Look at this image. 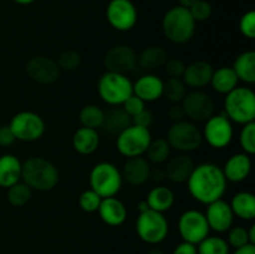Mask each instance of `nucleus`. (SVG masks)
I'll return each instance as SVG.
<instances>
[{"label": "nucleus", "mask_w": 255, "mask_h": 254, "mask_svg": "<svg viewBox=\"0 0 255 254\" xmlns=\"http://www.w3.org/2000/svg\"><path fill=\"white\" fill-rule=\"evenodd\" d=\"M188 10L196 22L206 21V20H208L209 16L212 15V6L208 1H206V0H198V1L194 2Z\"/></svg>", "instance_id": "nucleus-41"}, {"label": "nucleus", "mask_w": 255, "mask_h": 254, "mask_svg": "<svg viewBox=\"0 0 255 254\" xmlns=\"http://www.w3.org/2000/svg\"><path fill=\"white\" fill-rule=\"evenodd\" d=\"M194 168V162L187 154H178L168 159L164 167V178L173 183H184L188 181L192 171Z\"/></svg>", "instance_id": "nucleus-21"}, {"label": "nucleus", "mask_w": 255, "mask_h": 254, "mask_svg": "<svg viewBox=\"0 0 255 254\" xmlns=\"http://www.w3.org/2000/svg\"><path fill=\"white\" fill-rule=\"evenodd\" d=\"M239 30L242 34L248 39L255 37V12L254 10H249L242 16L239 21Z\"/></svg>", "instance_id": "nucleus-42"}, {"label": "nucleus", "mask_w": 255, "mask_h": 254, "mask_svg": "<svg viewBox=\"0 0 255 254\" xmlns=\"http://www.w3.org/2000/svg\"><path fill=\"white\" fill-rule=\"evenodd\" d=\"M25 71L32 81L41 85H50L57 81L61 70L57 66V62L50 57L34 56L26 62Z\"/></svg>", "instance_id": "nucleus-16"}, {"label": "nucleus", "mask_w": 255, "mask_h": 254, "mask_svg": "<svg viewBox=\"0 0 255 254\" xmlns=\"http://www.w3.org/2000/svg\"><path fill=\"white\" fill-rule=\"evenodd\" d=\"M137 9L131 0H111L107 5L106 17L119 31H128L137 22Z\"/></svg>", "instance_id": "nucleus-14"}, {"label": "nucleus", "mask_w": 255, "mask_h": 254, "mask_svg": "<svg viewBox=\"0 0 255 254\" xmlns=\"http://www.w3.org/2000/svg\"><path fill=\"white\" fill-rule=\"evenodd\" d=\"M232 69L236 72L237 77L246 84L255 82V52L253 50L244 51L234 60Z\"/></svg>", "instance_id": "nucleus-30"}, {"label": "nucleus", "mask_w": 255, "mask_h": 254, "mask_svg": "<svg viewBox=\"0 0 255 254\" xmlns=\"http://www.w3.org/2000/svg\"><path fill=\"white\" fill-rule=\"evenodd\" d=\"M162 30L164 36L173 44H186L193 37L196 21L187 7L177 5L164 14Z\"/></svg>", "instance_id": "nucleus-3"}, {"label": "nucleus", "mask_w": 255, "mask_h": 254, "mask_svg": "<svg viewBox=\"0 0 255 254\" xmlns=\"http://www.w3.org/2000/svg\"><path fill=\"white\" fill-rule=\"evenodd\" d=\"M178 1H179V5H181V6H184V7H187V9H189V7H191L194 2L198 1V0H178Z\"/></svg>", "instance_id": "nucleus-51"}, {"label": "nucleus", "mask_w": 255, "mask_h": 254, "mask_svg": "<svg viewBox=\"0 0 255 254\" xmlns=\"http://www.w3.org/2000/svg\"><path fill=\"white\" fill-rule=\"evenodd\" d=\"M32 189L24 182H17L7 188V201L14 207H22L31 198Z\"/></svg>", "instance_id": "nucleus-36"}, {"label": "nucleus", "mask_w": 255, "mask_h": 254, "mask_svg": "<svg viewBox=\"0 0 255 254\" xmlns=\"http://www.w3.org/2000/svg\"><path fill=\"white\" fill-rule=\"evenodd\" d=\"M15 2H17V4L20 5H29L31 4V2H34L35 0H14Z\"/></svg>", "instance_id": "nucleus-53"}, {"label": "nucleus", "mask_w": 255, "mask_h": 254, "mask_svg": "<svg viewBox=\"0 0 255 254\" xmlns=\"http://www.w3.org/2000/svg\"><path fill=\"white\" fill-rule=\"evenodd\" d=\"M21 181L31 189L46 192L56 187L59 171L49 159L32 156L21 163Z\"/></svg>", "instance_id": "nucleus-2"}, {"label": "nucleus", "mask_w": 255, "mask_h": 254, "mask_svg": "<svg viewBox=\"0 0 255 254\" xmlns=\"http://www.w3.org/2000/svg\"><path fill=\"white\" fill-rule=\"evenodd\" d=\"M172 254H198L197 253V246L188 243V242H182L181 244L174 248Z\"/></svg>", "instance_id": "nucleus-48"}, {"label": "nucleus", "mask_w": 255, "mask_h": 254, "mask_svg": "<svg viewBox=\"0 0 255 254\" xmlns=\"http://www.w3.org/2000/svg\"><path fill=\"white\" fill-rule=\"evenodd\" d=\"M168 231V221L161 212L148 209L139 213L136 221V232L144 243H161L167 238Z\"/></svg>", "instance_id": "nucleus-8"}, {"label": "nucleus", "mask_w": 255, "mask_h": 254, "mask_svg": "<svg viewBox=\"0 0 255 254\" xmlns=\"http://www.w3.org/2000/svg\"><path fill=\"white\" fill-rule=\"evenodd\" d=\"M21 179V161L14 154L0 156V187L9 188Z\"/></svg>", "instance_id": "nucleus-25"}, {"label": "nucleus", "mask_w": 255, "mask_h": 254, "mask_svg": "<svg viewBox=\"0 0 255 254\" xmlns=\"http://www.w3.org/2000/svg\"><path fill=\"white\" fill-rule=\"evenodd\" d=\"M97 212H99L100 218L102 219V222L111 227L121 226L127 218L126 207L116 197L102 198Z\"/></svg>", "instance_id": "nucleus-23"}, {"label": "nucleus", "mask_w": 255, "mask_h": 254, "mask_svg": "<svg viewBox=\"0 0 255 254\" xmlns=\"http://www.w3.org/2000/svg\"><path fill=\"white\" fill-rule=\"evenodd\" d=\"M152 141L149 128L131 125L116 137L117 151L125 157L143 156Z\"/></svg>", "instance_id": "nucleus-9"}, {"label": "nucleus", "mask_w": 255, "mask_h": 254, "mask_svg": "<svg viewBox=\"0 0 255 254\" xmlns=\"http://www.w3.org/2000/svg\"><path fill=\"white\" fill-rule=\"evenodd\" d=\"M169 153H171V146H169L166 138L152 139L146 151L148 162L156 164H161L166 162L168 159Z\"/></svg>", "instance_id": "nucleus-33"}, {"label": "nucleus", "mask_w": 255, "mask_h": 254, "mask_svg": "<svg viewBox=\"0 0 255 254\" xmlns=\"http://www.w3.org/2000/svg\"><path fill=\"white\" fill-rule=\"evenodd\" d=\"M15 141H16V138H15L9 125L7 126H0V147L6 148V147L11 146Z\"/></svg>", "instance_id": "nucleus-46"}, {"label": "nucleus", "mask_w": 255, "mask_h": 254, "mask_svg": "<svg viewBox=\"0 0 255 254\" xmlns=\"http://www.w3.org/2000/svg\"><path fill=\"white\" fill-rule=\"evenodd\" d=\"M213 71V66L209 62L198 60V61H194L189 64L188 66H186L182 80L186 84V86L194 90H199L209 85Z\"/></svg>", "instance_id": "nucleus-19"}, {"label": "nucleus", "mask_w": 255, "mask_h": 254, "mask_svg": "<svg viewBox=\"0 0 255 254\" xmlns=\"http://www.w3.org/2000/svg\"><path fill=\"white\" fill-rule=\"evenodd\" d=\"M198 254H229V246L226 239L221 237H206L201 243L197 244Z\"/></svg>", "instance_id": "nucleus-35"}, {"label": "nucleus", "mask_w": 255, "mask_h": 254, "mask_svg": "<svg viewBox=\"0 0 255 254\" xmlns=\"http://www.w3.org/2000/svg\"><path fill=\"white\" fill-rule=\"evenodd\" d=\"M57 66L64 71H75L81 65V55L76 50H65L57 57Z\"/></svg>", "instance_id": "nucleus-38"}, {"label": "nucleus", "mask_w": 255, "mask_h": 254, "mask_svg": "<svg viewBox=\"0 0 255 254\" xmlns=\"http://www.w3.org/2000/svg\"><path fill=\"white\" fill-rule=\"evenodd\" d=\"M0 189H1V187H0Z\"/></svg>", "instance_id": "nucleus-55"}, {"label": "nucleus", "mask_w": 255, "mask_h": 254, "mask_svg": "<svg viewBox=\"0 0 255 254\" xmlns=\"http://www.w3.org/2000/svg\"><path fill=\"white\" fill-rule=\"evenodd\" d=\"M238 81L239 80L234 70L232 67L223 66L214 70L209 84L212 85L214 91H217L218 94L227 95L238 86Z\"/></svg>", "instance_id": "nucleus-28"}, {"label": "nucleus", "mask_w": 255, "mask_h": 254, "mask_svg": "<svg viewBox=\"0 0 255 254\" xmlns=\"http://www.w3.org/2000/svg\"><path fill=\"white\" fill-rule=\"evenodd\" d=\"M227 182L221 167L206 162L194 166L187 186L193 199L202 204H209L222 199L227 191Z\"/></svg>", "instance_id": "nucleus-1"}, {"label": "nucleus", "mask_w": 255, "mask_h": 254, "mask_svg": "<svg viewBox=\"0 0 255 254\" xmlns=\"http://www.w3.org/2000/svg\"><path fill=\"white\" fill-rule=\"evenodd\" d=\"M15 138L24 142H32L41 138L45 132V121L40 115L32 111H21L14 115L10 121Z\"/></svg>", "instance_id": "nucleus-10"}, {"label": "nucleus", "mask_w": 255, "mask_h": 254, "mask_svg": "<svg viewBox=\"0 0 255 254\" xmlns=\"http://www.w3.org/2000/svg\"><path fill=\"white\" fill-rule=\"evenodd\" d=\"M133 87V95L143 100L144 102H152L162 97L163 92V80L153 74L142 75L136 80Z\"/></svg>", "instance_id": "nucleus-20"}, {"label": "nucleus", "mask_w": 255, "mask_h": 254, "mask_svg": "<svg viewBox=\"0 0 255 254\" xmlns=\"http://www.w3.org/2000/svg\"><path fill=\"white\" fill-rule=\"evenodd\" d=\"M131 117L125 112L122 107L114 106L104 111V121L100 128L111 137H117L124 129L131 126Z\"/></svg>", "instance_id": "nucleus-24"}, {"label": "nucleus", "mask_w": 255, "mask_h": 254, "mask_svg": "<svg viewBox=\"0 0 255 254\" xmlns=\"http://www.w3.org/2000/svg\"><path fill=\"white\" fill-rule=\"evenodd\" d=\"M248 237H249V242L252 244H255V226H251V228L248 229Z\"/></svg>", "instance_id": "nucleus-50"}, {"label": "nucleus", "mask_w": 255, "mask_h": 254, "mask_svg": "<svg viewBox=\"0 0 255 254\" xmlns=\"http://www.w3.org/2000/svg\"><path fill=\"white\" fill-rule=\"evenodd\" d=\"M233 125L224 114L213 115L206 121L203 138L207 143L216 149L226 148L233 139Z\"/></svg>", "instance_id": "nucleus-12"}, {"label": "nucleus", "mask_w": 255, "mask_h": 254, "mask_svg": "<svg viewBox=\"0 0 255 254\" xmlns=\"http://www.w3.org/2000/svg\"><path fill=\"white\" fill-rule=\"evenodd\" d=\"M132 125H136V126L146 127V128H149L152 124H153V115H152L151 111L144 109L143 111H141L139 114H137L136 116L131 117Z\"/></svg>", "instance_id": "nucleus-45"}, {"label": "nucleus", "mask_w": 255, "mask_h": 254, "mask_svg": "<svg viewBox=\"0 0 255 254\" xmlns=\"http://www.w3.org/2000/svg\"><path fill=\"white\" fill-rule=\"evenodd\" d=\"M164 71L168 75V77H176V79H182L183 76L184 69H186V65L182 60L179 59H171L167 60V62L164 64Z\"/></svg>", "instance_id": "nucleus-44"}, {"label": "nucleus", "mask_w": 255, "mask_h": 254, "mask_svg": "<svg viewBox=\"0 0 255 254\" xmlns=\"http://www.w3.org/2000/svg\"><path fill=\"white\" fill-rule=\"evenodd\" d=\"M100 134L97 129L80 127L72 136V147L80 154H91L99 148Z\"/></svg>", "instance_id": "nucleus-26"}, {"label": "nucleus", "mask_w": 255, "mask_h": 254, "mask_svg": "<svg viewBox=\"0 0 255 254\" xmlns=\"http://www.w3.org/2000/svg\"><path fill=\"white\" fill-rule=\"evenodd\" d=\"M121 106L129 117H133L146 109V102L139 99V97H137L136 95L132 94Z\"/></svg>", "instance_id": "nucleus-43"}, {"label": "nucleus", "mask_w": 255, "mask_h": 254, "mask_svg": "<svg viewBox=\"0 0 255 254\" xmlns=\"http://www.w3.org/2000/svg\"><path fill=\"white\" fill-rule=\"evenodd\" d=\"M223 173L227 181L239 183L248 178L252 171V159L251 156L247 153H236L227 159L224 164Z\"/></svg>", "instance_id": "nucleus-22"}, {"label": "nucleus", "mask_w": 255, "mask_h": 254, "mask_svg": "<svg viewBox=\"0 0 255 254\" xmlns=\"http://www.w3.org/2000/svg\"><path fill=\"white\" fill-rule=\"evenodd\" d=\"M121 174L122 178L126 179L132 186H142L148 181L151 174L148 159L143 156L128 157L125 162Z\"/></svg>", "instance_id": "nucleus-18"}, {"label": "nucleus", "mask_w": 255, "mask_h": 254, "mask_svg": "<svg viewBox=\"0 0 255 254\" xmlns=\"http://www.w3.org/2000/svg\"><path fill=\"white\" fill-rule=\"evenodd\" d=\"M229 247H233V248H241V247L249 244V237H248V229L244 228V227L237 226V227H231L228 233V241H227ZM252 244V243H251Z\"/></svg>", "instance_id": "nucleus-40"}, {"label": "nucleus", "mask_w": 255, "mask_h": 254, "mask_svg": "<svg viewBox=\"0 0 255 254\" xmlns=\"http://www.w3.org/2000/svg\"><path fill=\"white\" fill-rule=\"evenodd\" d=\"M166 139L171 148L179 152H192L201 147L203 134L193 122L182 120L169 127Z\"/></svg>", "instance_id": "nucleus-7"}, {"label": "nucleus", "mask_w": 255, "mask_h": 254, "mask_svg": "<svg viewBox=\"0 0 255 254\" xmlns=\"http://www.w3.org/2000/svg\"><path fill=\"white\" fill-rule=\"evenodd\" d=\"M104 64L107 71L126 74L138 65V55L128 45H116L106 52Z\"/></svg>", "instance_id": "nucleus-15"}, {"label": "nucleus", "mask_w": 255, "mask_h": 254, "mask_svg": "<svg viewBox=\"0 0 255 254\" xmlns=\"http://www.w3.org/2000/svg\"><path fill=\"white\" fill-rule=\"evenodd\" d=\"M148 254H164V253L161 251V249L153 248V249H151V251L148 252Z\"/></svg>", "instance_id": "nucleus-54"}, {"label": "nucleus", "mask_w": 255, "mask_h": 254, "mask_svg": "<svg viewBox=\"0 0 255 254\" xmlns=\"http://www.w3.org/2000/svg\"><path fill=\"white\" fill-rule=\"evenodd\" d=\"M233 254H255V244H246V246L237 248Z\"/></svg>", "instance_id": "nucleus-49"}, {"label": "nucleus", "mask_w": 255, "mask_h": 254, "mask_svg": "<svg viewBox=\"0 0 255 254\" xmlns=\"http://www.w3.org/2000/svg\"><path fill=\"white\" fill-rule=\"evenodd\" d=\"M97 91L102 101L110 106H121L132 94V82L125 74L106 71L99 80Z\"/></svg>", "instance_id": "nucleus-5"}, {"label": "nucleus", "mask_w": 255, "mask_h": 254, "mask_svg": "<svg viewBox=\"0 0 255 254\" xmlns=\"http://www.w3.org/2000/svg\"><path fill=\"white\" fill-rule=\"evenodd\" d=\"M121 171L111 162H100L90 172V187L101 198L115 197L122 187Z\"/></svg>", "instance_id": "nucleus-6"}, {"label": "nucleus", "mask_w": 255, "mask_h": 254, "mask_svg": "<svg viewBox=\"0 0 255 254\" xmlns=\"http://www.w3.org/2000/svg\"><path fill=\"white\" fill-rule=\"evenodd\" d=\"M148 209H149V207H148V204H147L146 201L139 202V203H138V211H139V213H142V212L148 211Z\"/></svg>", "instance_id": "nucleus-52"}, {"label": "nucleus", "mask_w": 255, "mask_h": 254, "mask_svg": "<svg viewBox=\"0 0 255 254\" xmlns=\"http://www.w3.org/2000/svg\"><path fill=\"white\" fill-rule=\"evenodd\" d=\"M178 231L183 242L197 246L209 236V226L206 216L197 209L183 212L178 219Z\"/></svg>", "instance_id": "nucleus-11"}, {"label": "nucleus", "mask_w": 255, "mask_h": 254, "mask_svg": "<svg viewBox=\"0 0 255 254\" xmlns=\"http://www.w3.org/2000/svg\"><path fill=\"white\" fill-rule=\"evenodd\" d=\"M224 115L239 125L254 122L255 94L249 87H238L227 94L224 100Z\"/></svg>", "instance_id": "nucleus-4"}, {"label": "nucleus", "mask_w": 255, "mask_h": 254, "mask_svg": "<svg viewBox=\"0 0 255 254\" xmlns=\"http://www.w3.org/2000/svg\"><path fill=\"white\" fill-rule=\"evenodd\" d=\"M149 209L156 212H167L174 204V193L166 186H157L149 191L146 199Z\"/></svg>", "instance_id": "nucleus-29"}, {"label": "nucleus", "mask_w": 255, "mask_h": 254, "mask_svg": "<svg viewBox=\"0 0 255 254\" xmlns=\"http://www.w3.org/2000/svg\"><path fill=\"white\" fill-rule=\"evenodd\" d=\"M168 116L169 119L174 122H178V121H182V120H184L186 115H184V111L183 109H182L181 104L172 105L171 109L168 110Z\"/></svg>", "instance_id": "nucleus-47"}, {"label": "nucleus", "mask_w": 255, "mask_h": 254, "mask_svg": "<svg viewBox=\"0 0 255 254\" xmlns=\"http://www.w3.org/2000/svg\"><path fill=\"white\" fill-rule=\"evenodd\" d=\"M239 143L244 153L249 156L255 153V122L243 125V128L239 134Z\"/></svg>", "instance_id": "nucleus-37"}, {"label": "nucleus", "mask_w": 255, "mask_h": 254, "mask_svg": "<svg viewBox=\"0 0 255 254\" xmlns=\"http://www.w3.org/2000/svg\"><path fill=\"white\" fill-rule=\"evenodd\" d=\"M79 120L82 127L97 129L101 127L104 121V110L96 105H86L81 109L79 114Z\"/></svg>", "instance_id": "nucleus-34"}, {"label": "nucleus", "mask_w": 255, "mask_h": 254, "mask_svg": "<svg viewBox=\"0 0 255 254\" xmlns=\"http://www.w3.org/2000/svg\"><path fill=\"white\" fill-rule=\"evenodd\" d=\"M207 211L204 213L209 229L217 233H224L233 227L234 214L231 204L223 199H218L207 204Z\"/></svg>", "instance_id": "nucleus-17"}, {"label": "nucleus", "mask_w": 255, "mask_h": 254, "mask_svg": "<svg viewBox=\"0 0 255 254\" xmlns=\"http://www.w3.org/2000/svg\"><path fill=\"white\" fill-rule=\"evenodd\" d=\"M168 54L162 46H149L138 55V65L144 70H157L164 66Z\"/></svg>", "instance_id": "nucleus-31"}, {"label": "nucleus", "mask_w": 255, "mask_h": 254, "mask_svg": "<svg viewBox=\"0 0 255 254\" xmlns=\"http://www.w3.org/2000/svg\"><path fill=\"white\" fill-rule=\"evenodd\" d=\"M229 204L234 216L244 221H253L255 218V197L252 192H239L234 194Z\"/></svg>", "instance_id": "nucleus-27"}, {"label": "nucleus", "mask_w": 255, "mask_h": 254, "mask_svg": "<svg viewBox=\"0 0 255 254\" xmlns=\"http://www.w3.org/2000/svg\"><path fill=\"white\" fill-rule=\"evenodd\" d=\"M187 95V86L182 79L168 77L163 81V92L162 96L166 97L172 104H181Z\"/></svg>", "instance_id": "nucleus-32"}, {"label": "nucleus", "mask_w": 255, "mask_h": 254, "mask_svg": "<svg viewBox=\"0 0 255 254\" xmlns=\"http://www.w3.org/2000/svg\"><path fill=\"white\" fill-rule=\"evenodd\" d=\"M102 198L96 193L95 191H92L91 188L86 189V191L82 192L79 197V206L86 213H94V212L99 211V207L101 204Z\"/></svg>", "instance_id": "nucleus-39"}, {"label": "nucleus", "mask_w": 255, "mask_h": 254, "mask_svg": "<svg viewBox=\"0 0 255 254\" xmlns=\"http://www.w3.org/2000/svg\"><path fill=\"white\" fill-rule=\"evenodd\" d=\"M181 106L184 115L189 120L197 122H206L209 117L213 116L216 107L213 99L201 90L187 92L184 99L182 100Z\"/></svg>", "instance_id": "nucleus-13"}]
</instances>
